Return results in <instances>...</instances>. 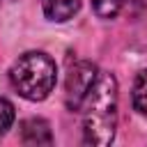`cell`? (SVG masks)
<instances>
[{"label": "cell", "instance_id": "6da1fadb", "mask_svg": "<svg viewBox=\"0 0 147 147\" xmlns=\"http://www.w3.org/2000/svg\"><path fill=\"white\" fill-rule=\"evenodd\" d=\"M83 142L106 147L117 129V80L108 71H99L96 83L83 101Z\"/></svg>", "mask_w": 147, "mask_h": 147}, {"label": "cell", "instance_id": "7a4b0ae2", "mask_svg": "<svg viewBox=\"0 0 147 147\" xmlns=\"http://www.w3.org/2000/svg\"><path fill=\"white\" fill-rule=\"evenodd\" d=\"M57 69L51 55L41 51H28L9 69L11 87L28 101H44L55 87Z\"/></svg>", "mask_w": 147, "mask_h": 147}, {"label": "cell", "instance_id": "3957f363", "mask_svg": "<svg viewBox=\"0 0 147 147\" xmlns=\"http://www.w3.org/2000/svg\"><path fill=\"white\" fill-rule=\"evenodd\" d=\"M99 69L92 62H76L69 67L67 80H64V103L69 110H80L85 96L90 94L92 85L96 83Z\"/></svg>", "mask_w": 147, "mask_h": 147}, {"label": "cell", "instance_id": "277c9868", "mask_svg": "<svg viewBox=\"0 0 147 147\" xmlns=\"http://www.w3.org/2000/svg\"><path fill=\"white\" fill-rule=\"evenodd\" d=\"M21 140L23 145H51L53 133L46 119L41 117H30L21 124Z\"/></svg>", "mask_w": 147, "mask_h": 147}, {"label": "cell", "instance_id": "5b68a950", "mask_svg": "<svg viewBox=\"0 0 147 147\" xmlns=\"http://www.w3.org/2000/svg\"><path fill=\"white\" fill-rule=\"evenodd\" d=\"M41 9H44L48 21L64 23L78 14L80 0H41Z\"/></svg>", "mask_w": 147, "mask_h": 147}, {"label": "cell", "instance_id": "8992f818", "mask_svg": "<svg viewBox=\"0 0 147 147\" xmlns=\"http://www.w3.org/2000/svg\"><path fill=\"white\" fill-rule=\"evenodd\" d=\"M131 99H133L136 110H138L140 115H145V117H147V69H142V71H138V74H136Z\"/></svg>", "mask_w": 147, "mask_h": 147}, {"label": "cell", "instance_id": "52a82bcc", "mask_svg": "<svg viewBox=\"0 0 147 147\" xmlns=\"http://www.w3.org/2000/svg\"><path fill=\"white\" fill-rule=\"evenodd\" d=\"M122 7L124 0H92V9L99 18H115Z\"/></svg>", "mask_w": 147, "mask_h": 147}, {"label": "cell", "instance_id": "ba28073f", "mask_svg": "<svg viewBox=\"0 0 147 147\" xmlns=\"http://www.w3.org/2000/svg\"><path fill=\"white\" fill-rule=\"evenodd\" d=\"M11 124H14V106L0 96V138L11 129Z\"/></svg>", "mask_w": 147, "mask_h": 147}]
</instances>
